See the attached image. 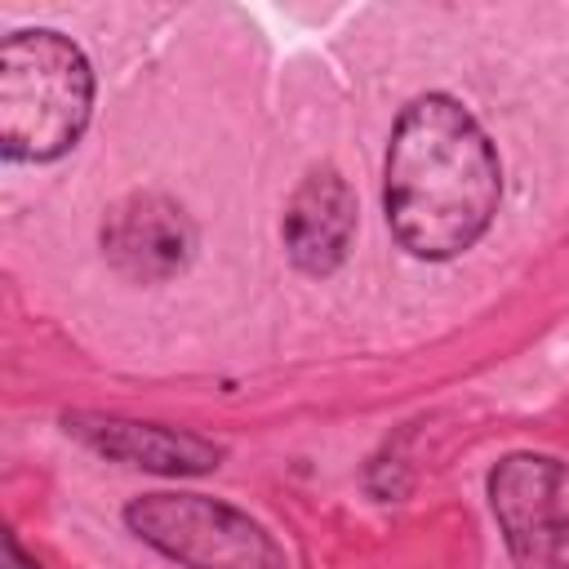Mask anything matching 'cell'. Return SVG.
Instances as JSON below:
<instances>
[{"instance_id":"obj_5","label":"cell","mask_w":569,"mask_h":569,"mask_svg":"<svg viewBox=\"0 0 569 569\" xmlns=\"http://www.w3.org/2000/svg\"><path fill=\"white\" fill-rule=\"evenodd\" d=\"M102 253L133 284H164L196 258V222L160 191H133L102 218Z\"/></svg>"},{"instance_id":"obj_3","label":"cell","mask_w":569,"mask_h":569,"mask_svg":"<svg viewBox=\"0 0 569 569\" xmlns=\"http://www.w3.org/2000/svg\"><path fill=\"white\" fill-rule=\"evenodd\" d=\"M124 525L182 569H289L280 542L249 511L204 493H138Z\"/></svg>"},{"instance_id":"obj_6","label":"cell","mask_w":569,"mask_h":569,"mask_svg":"<svg viewBox=\"0 0 569 569\" xmlns=\"http://www.w3.org/2000/svg\"><path fill=\"white\" fill-rule=\"evenodd\" d=\"M62 427L93 453L124 467L156 471V476H204L222 462V445L164 422H138L116 413H67Z\"/></svg>"},{"instance_id":"obj_8","label":"cell","mask_w":569,"mask_h":569,"mask_svg":"<svg viewBox=\"0 0 569 569\" xmlns=\"http://www.w3.org/2000/svg\"><path fill=\"white\" fill-rule=\"evenodd\" d=\"M4 569H40L36 560H27V556H22L18 533H4Z\"/></svg>"},{"instance_id":"obj_4","label":"cell","mask_w":569,"mask_h":569,"mask_svg":"<svg viewBox=\"0 0 569 569\" xmlns=\"http://www.w3.org/2000/svg\"><path fill=\"white\" fill-rule=\"evenodd\" d=\"M565 467L551 453H507L489 471V507L520 569H569V511H560Z\"/></svg>"},{"instance_id":"obj_2","label":"cell","mask_w":569,"mask_h":569,"mask_svg":"<svg viewBox=\"0 0 569 569\" xmlns=\"http://www.w3.org/2000/svg\"><path fill=\"white\" fill-rule=\"evenodd\" d=\"M93 111V67L76 40L36 27L0 44V151L22 164L67 156Z\"/></svg>"},{"instance_id":"obj_1","label":"cell","mask_w":569,"mask_h":569,"mask_svg":"<svg viewBox=\"0 0 569 569\" xmlns=\"http://www.w3.org/2000/svg\"><path fill=\"white\" fill-rule=\"evenodd\" d=\"M502 200V164L480 120L449 93L413 98L391 129L382 164L387 227L405 253L449 262L471 249Z\"/></svg>"},{"instance_id":"obj_7","label":"cell","mask_w":569,"mask_h":569,"mask_svg":"<svg viewBox=\"0 0 569 569\" xmlns=\"http://www.w3.org/2000/svg\"><path fill=\"white\" fill-rule=\"evenodd\" d=\"M284 253L302 276H333L356 240V191L338 169H316L293 191L284 222Z\"/></svg>"}]
</instances>
